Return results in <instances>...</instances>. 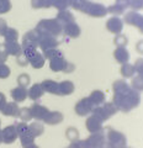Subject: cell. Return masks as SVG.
Segmentation results:
<instances>
[{
    "label": "cell",
    "instance_id": "6da1fadb",
    "mask_svg": "<svg viewBox=\"0 0 143 148\" xmlns=\"http://www.w3.org/2000/svg\"><path fill=\"white\" fill-rule=\"evenodd\" d=\"M114 104L117 108V110L127 112L140 104V96H138L137 91L132 90L130 88L123 92H116L114 96Z\"/></svg>",
    "mask_w": 143,
    "mask_h": 148
},
{
    "label": "cell",
    "instance_id": "7a4b0ae2",
    "mask_svg": "<svg viewBox=\"0 0 143 148\" xmlns=\"http://www.w3.org/2000/svg\"><path fill=\"white\" fill-rule=\"evenodd\" d=\"M106 148H125L126 147V136L114 128H106Z\"/></svg>",
    "mask_w": 143,
    "mask_h": 148
},
{
    "label": "cell",
    "instance_id": "3957f363",
    "mask_svg": "<svg viewBox=\"0 0 143 148\" xmlns=\"http://www.w3.org/2000/svg\"><path fill=\"white\" fill-rule=\"evenodd\" d=\"M36 31L56 37L58 35H61V32L63 31V27L58 20H42L38 22Z\"/></svg>",
    "mask_w": 143,
    "mask_h": 148
},
{
    "label": "cell",
    "instance_id": "277c9868",
    "mask_svg": "<svg viewBox=\"0 0 143 148\" xmlns=\"http://www.w3.org/2000/svg\"><path fill=\"white\" fill-rule=\"evenodd\" d=\"M15 126H16V131H17V135L20 137V141H21V145L22 147H26L31 145V143H35V137L34 135L31 133L30 128H29V125L26 122H15Z\"/></svg>",
    "mask_w": 143,
    "mask_h": 148
},
{
    "label": "cell",
    "instance_id": "5b68a950",
    "mask_svg": "<svg viewBox=\"0 0 143 148\" xmlns=\"http://www.w3.org/2000/svg\"><path fill=\"white\" fill-rule=\"evenodd\" d=\"M117 108L115 106L114 103H106L104 105H99V106H95L93 109V115L98 116L101 121H106L107 119H110L114 114H116Z\"/></svg>",
    "mask_w": 143,
    "mask_h": 148
},
{
    "label": "cell",
    "instance_id": "8992f818",
    "mask_svg": "<svg viewBox=\"0 0 143 148\" xmlns=\"http://www.w3.org/2000/svg\"><path fill=\"white\" fill-rule=\"evenodd\" d=\"M83 141H84L85 148H101V147H105L106 137H105V133H103V131H101V132L91 133L89 137Z\"/></svg>",
    "mask_w": 143,
    "mask_h": 148
},
{
    "label": "cell",
    "instance_id": "52a82bcc",
    "mask_svg": "<svg viewBox=\"0 0 143 148\" xmlns=\"http://www.w3.org/2000/svg\"><path fill=\"white\" fill-rule=\"evenodd\" d=\"M38 46L43 51H47L51 48H56L58 46V41L56 40V37H53L51 35L38 32Z\"/></svg>",
    "mask_w": 143,
    "mask_h": 148
},
{
    "label": "cell",
    "instance_id": "ba28073f",
    "mask_svg": "<svg viewBox=\"0 0 143 148\" xmlns=\"http://www.w3.org/2000/svg\"><path fill=\"white\" fill-rule=\"evenodd\" d=\"M84 12H86L89 16H95V17H103L106 15L107 9L101 4H95V3H89L88 1L86 6L84 8Z\"/></svg>",
    "mask_w": 143,
    "mask_h": 148
},
{
    "label": "cell",
    "instance_id": "9c48e42d",
    "mask_svg": "<svg viewBox=\"0 0 143 148\" xmlns=\"http://www.w3.org/2000/svg\"><path fill=\"white\" fill-rule=\"evenodd\" d=\"M19 135H17L16 131V126L15 125H10V126H6L5 128L1 130V138H3V143L5 145H10V143H14Z\"/></svg>",
    "mask_w": 143,
    "mask_h": 148
},
{
    "label": "cell",
    "instance_id": "30bf717a",
    "mask_svg": "<svg viewBox=\"0 0 143 148\" xmlns=\"http://www.w3.org/2000/svg\"><path fill=\"white\" fill-rule=\"evenodd\" d=\"M94 104L91 103V100L89 98H84L80 101H78V104L75 105V112L79 116H85V115L93 112Z\"/></svg>",
    "mask_w": 143,
    "mask_h": 148
},
{
    "label": "cell",
    "instance_id": "8fae6325",
    "mask_svg": "<svg viewBox=\"0 0 143 148\" xmlns=\"http://www.w3.org/2000/svg\"><path fill=\"white\" fill-rule=\"evenodd\" d=\"M86 128L90 133H96V132H101L103 131V121L95 115L91 116L86 120Z\"/></svg>",
    "mask_w": 143,
    "mask_h": 148
},
{
    "label": "cell",
    "instance_id": "7c38bea8",
    "mask_svg": "<svg viewBox=\"0 0 143 148\" xmlns=\"http://www.w3.org/2000/svg\"><path fill=\"white\" fill-rule=\"evenodd\" d=\"M38 46V32L29 31L22 38V48L25 47H37Z\"/></svg>",
    "mask_w": 143,
    "mask_h": 148
},
{
    "label": "cell",
    "instance_id": "4fadbf2b",
    "mask_svg": "<svg viewBox=\"0 0 143 148\" xmlns=\"http://www.w3.org/2000/svg\"><path fill=\"white\" fill-rule=\"evenodd\" d=\"M49 112V110L44 106L40 105V104H34L31 106V114L32 117L36 119L37 121H44V119L47 117V115Z\"/></svg>",
    "mask_w": 143,
    "mask_h": 148
},
{
    "label": "cell",
    "instance_id": "5bb4252c",
    "mask_svg": "<svg viewBox=\"0 0 143 148\" xmlns=\"http://www.w3.org/2000/svg\"><path fill=\"white\" fill-rule=\"evenodd\" d=\"M106 27H107V30L110 32L118 35L123 29L122 20L121 18H118V17H111L110 20H107V22H106Z\"/></svg>",
    "mask_w": 143,
    "mask_h": 148
},
{
    "label": "cell",
    "instance_id": "9a60e30c",
    "mask_svg": "<svg viewBox=\"0 0 143 148\" xmlns=\"http://www.w3.org/2000/svg\"><path fill=\"white\" fill-rule=\"evenodd\" d=\"M68 66V62L66 61V59L62 57H57V58H53L49 61V68L52 69L53 72H66V68Z\"/></svg>",
    "mask_w": 143,
    "mask_h": 148
},
{
    "label": "cell",
    "instance_id": "2e32d148",
    "mask_svg": "<svg viewBox=\"0 0 143 148\" xmlns=\"http://www.w3.org/2000/svg\"><path fill=\"white\" fill-rule=\"evenodd\" d=\"M10 95H11V98L14 99L15 103H21V101H24L27 96H29L26 88L20 86V85L16 86V88H14V89L10 91Z\"/></svg>",
    "mask_w": 143,
    "mask_h": 148
},
{
    "label": "cell",
    "instance_id": "e0dca14e",
    "mask_svg": "<svg viewBox=\"0 0 143 148\" xmlns=\"http://www.w3.org/2000/svg\"><path fill=\"white\" fill-rule=\"evenodd\" d=\"M3 49L6 52V54L11 56H19L22 53V46L17 42H5L3 46Z\"/></svg>",
    "mask_w": 143,
    "mask_h": 148
},
{
    "label": "cell",
    "instance_id": "ac0fdd59",
    "mask_svg": "<svg viewBox=\"0 0 143 148\" xmlns=\"http://www.w3.org/2000/svg\"><path fill=\"white\" fill-rule=\"evenodd\" d=\"M27 94H29V98L32 99V100H38L40 98H42L43 94H44V90H43L42 84L37 83V84L32 85L30 88V90L27 91Z\"/></svg>",
    "mask_w": 143,
    "mask_h": 148
},
{
    "label": "cell",
    "instance_id": "d6986e66",
    "mask_svg": "<svg viewBox=\"0 0 143 148\" xmlns=\"http://www.w3.org/2000/svg\"><path fill=\"white\" fill-rule=\"evenodd\" d=\"M63 31H64V34H66L67 36L72 37V38H75V37H78L80 35L79 26H78L74 21H73V22H68V24L64 25Z\"/></svg>",
    "mask_w": 143,
    "mask_h": 148
},
{
    "label": "cell",
    "instance_id": "ffe728a7",
    "mask_svg": "<svg viewBox=\"0 0 143 148\" xmlns=\"http://www.w3.org/2000/svg\"><path fill=\"white\" fill-rule=\"evenodd\" d=\"M114 56H115V59L121 64L127 63L128 59H130V53L127 52V49L125 47H117L116 51L114 52Z\"/></svg>",
    "mask_w": 143,
    "mask_h": 148
},
{
    "label": "cell",
    "instance_id": "44dd1931",
    "mask_svg": "<svg viewBox=\"0 0 143 148\" xmlns=\"http://www.w3.org/2000/svg\"><path fill=\"white\" fill-rule=\"evenodd\" d=\"M19 111H20V108L17 106V104L15 103V101H14V103H8L1 112L5 115V116L17 117V116H19Z\"/></svg>",
    "mask_w": 143,
    "mask_h": 148
},
{
    "label": "cell",
    "instance_id": "7402d4cb",
    "mask_svg": "<svg viewBox=\"0 0 143 148\" xmlns=\"http://www.w3.org/2000/svg\"><path fill=\"white\" fill-rule=\"evenodd\" d=\"M74 91V84L70 80H64L59 83L58 88V95H69Z\"/></svg>",
    "mask_w": 143,
    "mask_h": 148
},
{
    "label": "cell",
    "instance_id": "603a6c76",
    "mask_svg": "<svg viewBox=\"0 0 143 148\" xmlns=\"http://www.w3.org/2000/svg\"><path fill=\"white\" fill-rule=\"evenodd\" d=\"M63 120V114L59 111H49L47 117L44 119V122L48 125H57Z\"/></svg>",
    "mask_w": 143,
    "mask_h": 148
},
{
    "label": "cell",
    "instance_id": "cb8c5ba5",
    "mask_svg": "<svg viewBox=\"0 0 143 148\" xmlns=\"http://www.w3.org/2000/svg\"><path fill=\"white\" fill-rule=\"evenodd\" d=\"M42 86H43V90L47 91V92H51V94H56L58 95V88H59V83L54 82V80H44L42 83Z\"/></svg>",
    "mask_w": 143,
    "mask_h": 148
},
{
    "label": "cell",
    "instance_id": "d4e9b609",
    "mask_svg": "<svg viewBox=\"0 0 143 148\" xmlns=\"http://www.w3.org/2000/svg\"><path fill=\"white\" fill-rule=\"evenodd\" d=\"M89 99L91 100V103L94 104V106H99V105L105 103V94L100 90H94L90 94Z\"/></svg>",
    "mask_w": 143,
    "mask_h": 148
},
{
    "label": "cell",
    "instance_id": "484cf974",
    "mask_svg": "<svg viewBox=\"0 0 143 148\" xmlns=\"http://www.w3.org/2000/svg\"><path fill=\"white\" fill-rule=\"evenodd\" d=\"M4 38H5V42H17L19 40V32L12 27H8L5 34H4Z\"/></svg>",
    "mask_w": 143,
    "mask_h": 148
},
{
    "label": "cell",
    "instance_id": "4316f807",
    "mask_svg": "<svg viewBox=\"0 0 143 148\" xmlns=\"http://www.w3.org/2000/svg\"><path fill=\"white\" fill-rule=\"evenodd\" d=\"M29 128H30V131L31 133L34 135V137H40L41 135L43 133L44 131V127H43V125L38 122V121H36V122H32L31 125H29Z\"/></svg>",
    "mask_w": 143,
    "mask_h": 148
},
{
    "label": "cell",
    "instance_id": "83f0119b",
    "mask_svg": "<svg viewBox=\"0 0 143 148\" xmlns=\"http://www.w3.org/2000/svg\"><path fill=\"white\" fill-rule=\"evenodd\" d=\"M57 20L61 22V24H68V22H73V20H74V17H73V15L69 11H66V10H62L59 11L58 14V17Z\"/></svg>",
    "mask_w": 143,
    "mask_h": 148
},
{
    "label": "cell",
    "instance_id": "f1b7e54d",
    "mask_svg": "<svg viewBox=\"0 0 143 148\" xmlns=\"http://www.w3.org/2000/svg\"><path fill=\"white\" fill-rule=\"evenodd\" d=\"M135 73H136L135 66H132V64H128V63L122 64V67H121V74H122L125 78H131V77H133V74H135Z\"/></svg>",
    "mask_w": 143,
    "mask_h": 148
},
{
    "label": "cell",
    "instance_id": "f546056e",
    "mask_svg": "<svg viewBox=\"0 0 143 148\" xmlns=\"http://www.w3.org/2000/svg\"><path fill=\"white\" fill-rule=\"evenodd\" d=\"M30 63H31V66L34 67V68H36V69L42 68V67H43V64H44V57H43V56L41 54L40 52H37L35 57L30 61Z\"/></svg>",
    "mask_w": 143,
    "mask_h": 148
},
{
    "label": "cell",
    "instance_id": "4dcf8cb0",
    "mask_svg": "<svg viewBox=\"0 0 143 148\" xmlns=\"http://www.w3.org/2000/svg\"><path fill=\"white\" fill-rule=\"evenodd\" d=\"M66 136L69 141L72 142H75L77 140H79V131L75 128V127H68L67 131H66Z\"/></svg>",
    "mask_w": 143,
    "mask_h": 148
},
{
    "label": "cell",
    "instance_id": "1f68e13d",
    "mask_svg": "<svg viewBox=\"0 0 143 148\" xmlns=\"http://www.w3.org/2000/svg\"><path fill=\"white\" fill-rule=\"evenodd\" d=\"M128 89H130V86H128V84L125 80H117V82H115V84H114L115 92H123Z\"/></svg>",
    "mask_w": 143,
    "mask_h": 148
},
{
    "label": "cell",
    "instance_id": "d6a6232c",
    "mask_svg": "<svg viewBox=\"0 0 143 148\" xmlns=\"http://www.w3.org/2000/svg\"><path fill=\"white\" fill-rule=\"evenodd\" d=\"M19 117H21V120L24 122L30 121L32 119V114H31V109L30 108H22L19 111Z\"/></svg>",
    "mask_w": 143,
    "mask_h": 148
},
{
    "label": "cell",
    "instance_id": "836d02e7",
    "mask_svg": "<svg viewBox=\"0 0 143 148\" xmlns=\"http://www.w3.org/2000/svg\"><path fill=\"white\" fill-rule=\"evenodd\" d=\"M43 54H44V58H48L49 61L53 58H57V57H62V52H59L56 48H51V49L44 51Z\"/></svg>",
    "mask_w": 143,
    "mask_h": 148
},
{
    "label": "cell",
    "instance_id": "e575fe53",
    "mask_svg": "<svg viewBox=\"0 0 143 148\" xmlns=\"http://www.w3.org/2000/svg\"><path fill=\"white\" fill-rule=\"evenodd\" d=\"M69 4H70L74 9H77V10L83 11L88 4V0H69Z\"/></svg>",
    "mask_w": 143,
    "mask_h": 148
},
{
    "label": "cell",
    "instance_id": "d590c367",
    "mask_svg": "<svg viewBox=\"0 0 143 148\" xmlns=\"http://www.w3.org/2000/svg\"><path fill=\"white\" fill-rule=\"evenodd\" d=\"M52 6H56L59 10H66V8L69 5V0H51Z\"/></svg>",
    "mask_w": 143,
    "mask_h": 148
},
{
    "label": "cell",
    "instance_id": "8d00e7d4",
    "mask_svg": "<svg viewBox=\"0 0 143 148\" xmlns=\"http://www.w3.org/2000/svg\"><path fill=\"white\" fill-rule=\"evenodd\" d=\"M17 84H19L20 86H24V88H26L27 85H29L30 84V77H29V74H26V73L20 74V75L17 77Z\"/></svg>",
    "mask_w": 143,
    "mask_h": 148
},
{
    "label": "cell",
    "instance_id": "74e56055",
    "mask_svg": "<svg viewBox=\"0 0 143 148\" xmlns=\"http://www.w3.org/2000/svg\"><path fill=\"white\" fill-rule=\"evenodd\" d=\"M32 6L38 9V8H48L52 6L51 0H32Z\"/></svg>",
    "mask_w": 143,
    "mask_h": 148
},
{
    "label": "cell",
    "instance_id": "f35d334b",
    "mask_svg": "<svg viewBox=\"0 0 143 148\" xmlns=\"http://www.w3.org/2000/svg\"><path fill=\"white\" fill-rule=\"evenodd\" d=\"M114 42H115V45H116L117 47H125V46L127 45V37L125 35H120L118 34L116 37H115Z\"/></svg>",
    "mask_w": 143,
    "mask_h": 148
},
{
    "label": "cell",
    "instance_id": "ab89813d",
    "mask_svg": "<svg viewBox=\"0 0 143 148\" xmlns=\"http://www.w3.org/2000/svg\"><path fill=\"white\" fill-rule=\"evenodd\" d=\"M10 75V68L5 63H0V79H6Z\"/></svg>",
    "mask_w": 143,
    "mask_h": 148
},
{
    "label": "cell",
    "instance_id": "60d3db41",
    "mask_svg": "<svg viewBox=\"0 0 143 148\" xmlns=\"http://www.w3.org/2000/svg\"><path fill=\"white\" fill-rule=\"evenodd\" d=\"M10 9H11L10 0H0V14H5L10 11Z\"/></svg>",
    "mask_w": 143,
    "mask_h": 148
},
{
    "label": "cell",
    "instance_id": "b9f144b4",
    "mask_svg": "<svg viewBox=\"0 0 143 148\" xmlns=\"http://www.w3.org/2000/svg\"><path fill=\"white\" fill-rule=\"evenodd\" d=\"M125 6H126V5H123L122 3H120V4H116V5L111 6V8H109L107 10L110 12H112V14H121L125 10Z\"/></svg>",
    "mask_w": 143,
    "mask_h": 148
},
{
    "label": "cell",
    "instance_id": "7bdbcfd3",
    "mask_svg": "<svg viewBox=\"0 0 143 148\" xmlns=\"http://www.w3.org/2000/svg\"><path fill=\"white\" fill-rule=\"evenodd\" d=\"M132 86L137 90H143V78L142 77H137L132 80Z\"/></svg>",
    "mask_w": 143,
    "mask_h": 148
},
{
    "label": "cell",
    "instance_id": "ee69618b",
    "mask_svg": "<svg viewBox=\"0 0 143 148\" xmlns=\"http://www.w3.org/2000/svg\"><path fill=\"white\" fill-rule=\"evenodd\" d=\"M17 63H19V66H22V67H26L29 64V61H27V58L25 57L24 53L17 56Z\"/></svg>",
    "mask_w": 143,
    "mask_h": 148
},
{
    "label": "cell",
    "instance_id": "f6af8a7d",
    "mask_svg": "<svg viewBox=\"0 0 143 148\" xmlns=\"http://www.w3.org/2000/svg\"><path fill=\"white\" fill-rule=\"evenodd\" d=\"M136 72H138V74H140V77L143 78V59H138V61L136 62Z\"/></svg>",
    "mask_w": 143,
    "mask_h": 148
},
{
    "label": "cell",
    "instance_id": "bcb514c9",
    "mask_svg": "<svg viewBox=\"0 0 143 148\" xmlns=\"http://www.w3.org/2000/svg\"><path fill=\"white\" fill-rule=\"evenodd\" d=\"M8 29V25H6V21L4 20V18H0V35H3L5 34V31Z\"/></svg>",
    "mask_w": 143,
    "mask_h": 148
},
{
    "label": "cell",
    "instance_id": "7dc6e473",
    "mask_svg": "<svg viewBox=\"0 0 143 148\" xmlns=\"http://www.w3.org/2000/svg\"><path fill=\"white\" fill-rule=\"evenodd\" d=\"M6 98H5V95L3 94V92H0V111H3L4 108H5V105H6Z\"/></svg>",
    "mask_w": 143,
    "mask_h": 148
},
{
    "label": "cell",
    "instance_id": "c3c4849f",
    "mask_svg": "<svg viewBox=\"0 0 143 148\" xmlns=\"http://www.w3.org/2000/svg\"><path fill=\"white\" fill-rule=\"evenodd\" d=\"M8 59V54L4 49H0V63H5V61Z\"/></svg>",
    "mask_w": 143,
    "mask_h": 148
},
{
    "label": "cell",
    "instance_id": "681fc988",
    "mask_svg": "<svg viewBox=\"0 0 143 148\" xmlns=\"http://www.w3.org/2000/svg\"><path fill=\"white\" fill-rule=\"evenodd\" d=\"M25 148H40L37 145H35V143H31V145H29V146H26Z\"/></svg>",
    "mask_w": 143,
    "mask_h": 148
},
{
    "label": "cell",
    "instance_id": "f907efd6",
    "mask_svg": "<svg viewBox=\"0 0 143 148\" xmlns=\"http://www.w3.org/2000/svg\"><path fill=\"white\" fill-rule=\"evenodd\" d=\"M3 142V138H1V130H0V143Z\"/></svg>",
    "mask_w": 143,
    "mask_h": 148
},
{
    "label": "cell",
    "instance_id": "816d5d0a",
    "mask_svg": "<svg viewBox=\"0 0 143 148\" xmlns=\"http://www.w3.org/2000/svg\"><path fill=\"white\" fill-rule=\"evenodd\" d=\"M66 148H74V147H73V146L70 145V146H68V147H66Z\"/></svg>",
    "mask_w": 143,
    "mask_h": 148
},
{
    "label": "cell",
    "instance_id": "f5cc1de1",
    "mask_svg": "<svg viewBox=\"0 0 143 148\" xmlns=\"http://www.w3.org/2000/svg\"><path fill=\"white\" fill-rule=\"evenodd\" d=\"M125 148H131V147H127V146H126V147H125Z\"/></svg>",
    "mask_w": 143,
    "mask_h": 148
},
{
    "label": "cell",
    "instance_id": "db71d44e",
    "mask_svg": "<svg viewBox=\"0 0 143 148\" xmlns=\"http://www.w3.org/2000/svg\"><path fill=\"white\" fill-rule=\"evenodd\" d=\"M101 148H106V147H101Z\"/></svg>",
    "mask_w": 143,
    "mask_h": 148
},
{
    "label": "cell",
    "instance_id": "11a10c76",
    "mask_svg": "<svg viewBox=\"0 0 143 148\" xmlns=\"http://www.w3.org/2000/svg\"><path fill=\"white\" fill-rule=\"evenodd\" d=\"M0 123H1V122H0Z\"/></svg>",
    "mask_w": 143,
    "mask_h": 148
}]
</instances>
